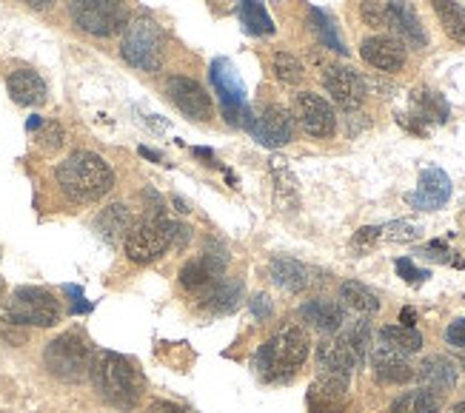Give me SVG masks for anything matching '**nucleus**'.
I'll use <instances>...</instances> for the list:
<instances>
[{
    "instance_id": "nucleus-1",
    "label": "nucleus",
    "mask_w": 465,
    "mask_h": 413,
    "mask_svg": "<svg viewBox=\"0 0 465 413\" xmlns=\"http://www.w3.org/2000/svg\"><path fill=\"white\" fill-rule=\"evenodd\" d=\"M57 185L74 202H97L114 189V172L100 154L74 152L57 165Z\"/></svg>"
},
{
    "instance_id": "nucleus-2",
    "label": "nucleus",
    "mask_w": 465,
    "mask_h": 413,
    "mask_svg": "<svg viewBox=\"0 0 465 413\" xmlns=\"http://www.w3.org/2000/svg\"><path fill=\"white\" fill-rule=\"evenodd\" d=\"M89 374H92L97 394L120 410L134 408L140 394H143L140 370L134 368V362L114 354V350H97V354L92 357Z\"/></svg>"
},
{
    "instance_id": "nucleus-3",
    "label": "nucleus",
    "mask_w": 465,
    "mask_h": 413,
    "mask_svg": "<svg viewBox=\"0 0 465 413\" xmlns=\"http://www.w3.org/2000/svg\"><path fill=\"white\" fill-rule=\"evenodd\" d=\"M309 357V337L302 328H282L277 337H272L266 345H260L254 354V368L262 379L280 382L289 379L294 370Z\"/></svg>"
},
{
    "instance_id": "nucleus-4",
    "label": "nucleus",
    "mask_w": 465,
    "mask_h": 413,
    "mask_svg": "<svg viewBox=\"0 0 465 413\" xmlns=\"http://www.w3.org/2000/svg\"><path fill=\"white\" fill-rule=\"evenodd\" d=\"M166 52V37L163 29L157 26V20L149 15L132 17L124 29V44H120V54L129 66L140 72H157L163 64Z\"/></svg>"
},
{
    "instance_id": "nucleus-5",
    "label": "nucleus",
    "mask_w": 465,
    "mask_h": 413,
    "mask_svg": "<svg viewBox=\"0 0 465 413\" xmlns=\"http://www.w3.org/2000/svg\"><path fill=\"white\" fill-rule=\"evenodd\" d=\"M92 348L80 334H60L46 345V368L57 379L64 382H80L92 368Z\"/></svg>"
},
{
    "instance_id": "nucleus-6",
    "label": "nucleus",
    "mask_w": 465,
    "mask_h": 413,
    "mask_svg": "<svg viewBox=\"0 0 465 413\" xmlns=\"http://www.w3.org/2000/svg\"><path fill=\"white\" fill-rule=\"evenodd\" d=\"M172 237H174V222H169L163 214L146 217L126 234V242H124L126 257L137 265L154 262L157 257L166 254V248L172 245Z\"/></svg>"
},
{
    "instance_id": "nucleus-7",
    "label": "nucleus",
    "mask_w": 465,
    "mask_h": 413,
    "mask_svg": "<svg viewBox=\"0 0 465 413\" xmlns=\"http://www.w3.org/2000/svg\"><path fill=\"white\" fill-rule=\"evenodd\" d=\"M72 17L80 29L94 37H112L129 24L124 0H72Z\"/></svg>"
},
{
    "instance_id": "nucleus-8",
    "label": "nucleus",
    "mask_w": 465,
    "mask_h": 413,
    "mask_svg": "<svg viewBox=\"0 0 465 413\" xmlns=\"http://www.w3.org/2000/svg\"><path fill=\"white\" fill-rule=\"evenodd\" d=\"M6 314H9V322L15 325L52 328L60 322V305L49 291H44V288H17L9 297Z\"/></svg>"
},
{
    "instance_id": "nucleus-9",
    "label": "nucleus",
    "mask_w": 465,
    "mask_h": 413,
    "mask_svg": "<svg viewBox=\"0 0 465 413\" xmlns=\"http://www.w3.org/2000/svg\"><path fill=\"white\" fill-rule=\"evenodd\" d=\"M229 268V254L223 245L217 242H209L206 251L189 260L183 268H180V285L186 288V291H194V294H206L212 288L223 280Z\"/></svg>"
},
{
    "instance_id": "nucleus-10",
    "label": "nucleus",
    "mask_w": 465,
    "mask_h": 413,
    "mask_svg": "<svg viewBox=\"0 0 465 413\" xmlns=\"http://www.w3.org/2000/svg\"><path fill=\"white\" fill-rule=\"evenodd\" d=\"M240 123L249 129V134L257 143H262V146H269V149L286 146V143L294 137V120L282 106H266V109H260L257 114H252L246 109Z\"/></svg>"
},
{
    "instance_id": "nucleus-11",
    "label": "nucleus",
    "mask_w": 465,
    "mask_h": 413,
    "mask_svg": "<svg viewBox=\"0 0 465 413\" xmlns=\"http://www.w3.org/2000/svg\"><path fill=\"white\" fill-rule=\"evenodd\" d=\"M294 120L300 123L302 132L317 140H326L337 132V117L331 103L314 92H300L294 97Z\"/></svg>"
},
{
    "instance_id": "nucleus-12",
    "label": "nucleus",
    "mask_w": 465,
    "mask_h": 413,
    "mask_svg": "<svg viewBox=\"0 0 465 413\" xmlns=\"http://www.w3.org/2000/svg\"><path fill=\"white\" fill-rule=\"evenodd\" d=\"M212 83L220 94V103H223V112H226V120L232 126H240V117L246 112V86H242V80L237 74V69L229 64L226 57H220L212 64Z\"/></svg>"
},
{
    "instance_id": "nucleus-13",
    "label": "nucleus",
    "mask_w": 465,
    "mask_h": 413,
    "mask_svg": "<svg viewBox=\"0 0 465 413\" xmlns=\"http://www.w3.org/2000/svg\"><path fill=\"white\" fill-rule=\"evenodd\" d=\"M166 92H169V100L186 117L200 120V123L212 120V112H214L212 109V97L206 94V89L200 86L197 80L183 77V74H174V77L166 80Z\"/></svg>"
},
{
    "instance_id": "nucleus-14",
    "label": "nucleus",
    "mask_w": 465,
    "mask_h": 413,
    "mask_svg": "<svg viewBox=\"0 0 465 413\" xmlns=\"http://www.w3.org/2000/svg\"><path fill=\"white\" fill-rule=\"evenodd\" d=\"M322 86L331 94V100L340 109L354 112L366 103V80H362L354 69L349 66H329L326 74H322Z\"/></svg>"
},
{
    "instance_id": "nucleus-15",
    "label": "nucleus",
    "mask_w": 465,
    "mask_h": 413,
    "mask_svg": "<svg viewBox=\"0 0 465 413\" xmlns=\"http://www.w3.org/2000/svg\"><path fill=\"white\" fill-rule=\"evenodd\" d=\"M360 57L366 60L369 66L391 74V72H400L402 66H406V46H402L397 37L374 34V37H366L360 44Z\"/></svg>"
},
{
    "instance_id": "nucleus-16",
    "label": "nucleus",
    "mask_w": 465,
    "mask_h": 413,
    "mask_svg": "<svg viewBox=\"0 0 465 413\" xmlns=\"http://www.w3.org/2000/svg\"><path fill=\"white\" fill-rule=\"evenodd\" d=\"M451 197V180L442 169H422L417 192L409 194V205L417 211H437Z\"/></svg>"
},
{
    "instance_id": "nucleus-17",
    "label": "nucleus",
    "mask_w": 465,
    "mask_h": 413,
    "mask_svg": "<svg viewBox=\"0 0 465 413\" xmlns=\"http://www.w3.org/2000/svg\"><path fill=\"white\" fill-rule=\"evenodd\" d=\"M389 29H394L402 40H409L417 49L429 44V34L422 29L420 17L409 0H389Z\"/></svg>"
},
{
    "instance_id": "nucleus-18",
    "label": "nucleus",
    "mask_w": 465,
    "mask_h": 413,
    "mask_svg": "<svg viewBox=\"0 0 465 413\" xmlns=\"http://www.w3.org/2000/svg\"><path fill=\"white\" fill-rule=\"evenodd\" d=\"M6 86H9V94L17 106H44L46 94H49L44 77L32 69H15L6 77Z\"/></svg>"
},
{
    "instance_id": "nucleus-19",
    "label": "nucleus",
    "mask_w": 465,
    "mask_h": 413,
    "mask_svg": "<svg viewBox=\"0 0 465 413\" xmlns=\"http://www.w3.org/2000/svg\"><path fill=\"white\" fill-rule=\"evenodd\" d=\"M317 368L326 370V374H346L351 377V370L357 368V357L349 348L346 337L326 339L317 345Z\"/></svg>"
},
{
    "instance_id": "nucleus-20",
    "label": "nucleus",
    "mask_w": 465,
    "mask_h": 413,
    "mask_svg": "<svg viewBox=\"0 0 465 413\" xmlns=\"http://www.w3.org/2000/svg\"><path fill=\"white\" fill-rule=\"evenodd\" d=\"M300 317L302 322H309L314 330L320 334H337L346 322V314H342V308L331 300H309L300 305Z\"/></svg>"
},
{
    "instance_id": "nucleus-21",
    "label": "nucleus",
    "mask_w": 465,
    "mask_h": 413,
    "mask_svg": "<svg viewBox=\"0 0 465 413\" xmlns=\"http://www.w3.org/2000/svg\"><path fill=\"white\" fill-rule=\"evenodd\" d=\"M374 377L382 385H402V382H411L417 377V370L406 362V357L394 354V350L380 348L374 350Z\"/></svg>"
},
{
    "instance_id": "nucleus-22",
    "label": "nucleus",
    "mask_w": 465,
    "mask_h": 413,
    "mask_svg": "<svg viewBox=\"0 0 465 413\" xmlns=\"http://www.w3.org/2000/svg\"><path fill=\"white\" fill-rule=\"evenodd\" d=\"M417 379L429 390H451L457 385V365L449 357H426L417 370Z\"/></svg>"
},
{
    "instance_id": "nucleus-23",
    "label": "nucleus",
    "mask_w": 465,
    "mask_h": 413,
    "mask_svg": "<svg viewBox=\"0 0 465 413\" xmlns=\"http://www.w3.org/2000/svg\"><path fill=\"white\" fill-rule=\"evenodd\" d=\"M94 229L106 242L114 245L120 240H126V234L132 231V214H129V209L124 202H114V205H109V209H104L97 214Z\"/></svg>"
},
{
    "instance_id": "nucleus-24",
    "label": "nucleus",
    "mask_w": 465,
    "mask_h": 413,
    "mask_svg": "<svg viewBox=\"0 0 465 413\" xmlns=\"http://www.w3.org/2000/svg\"><path fill=\"white\" fill-rule=\"evenodd\" d=\"M269 274L274 285H280L282 291H289V294H300L302 288L309 285V268L292 257H274L269 265Z\"/></svg>"
},
{
    "instance_id": "nucleus-25",
    "label": "nucleus",
    "mask_w": 465,
    "mask_h": 413,
    "mask_svg": "<svg viewBox=\"0 0 465 413\" xmlns=\"http://www.w3.org/2000/svg\"><path fill=\"white\" fill-rule=\"evenodd\" d=\"M380 348L394 350L400 357H409L422 348V334L406 325H386V328H380Z\"/></svg>"
},
{
    "instance_id": "nucleus-26",
    "label": "nucleus",
    "mask_w": 465,
    "mask_h": 413,
    "mask_svg": "<svg viewBox=\"0 0 465 413\" xmlns=\"http://www.w3.org/2000/svg\"><path fill=\"white\" fill-rule=\"evenodd\" d=\"M242 302V282L237 280H220L212 291H206V305L212 314H232Z\"/></svg>"
},
{
    "instance_id": "nucleus-27",
    "label": "nucleus",
    "mask_w": 465,
    "mask_h": 413,
    "mask_svg": "<svg viewBox=\"0 0 465 413\" xmlns=\"http://www.w3.org/2000/svg\"><path fill=\"white\" fill-rule=\"evenodd\" d=\"M411 106H414V117L426 120V123H446L451 114L449 103L442 100V94H437L431 89H417L411 94Z\"/></svg>"
},
{
    "instance_id": "nucleus-28",
    "label": "nucleus",
    "mask_w": 465,
    "mask_h": 413,
    "mask_svg": "<svg viewBox=\"0 0 465 413\" xmlns=\"http://www.w3.org/2000/svg\"><path fill=\"white\" fill-rule=\"evenodd\" d=\"M340 300L354 314H377L380 311L377 294L371 291V288L362 285V282H357V280H349V282L340 285Z\"/></svg>"
},
{
    "instance_id": "nucleus-29",
    "label": "nucleus",
    "mask_w": 465,
    "mask_h": 413,
    "mask_svg": "<svg viewBox=\"0 0 465 413\" xmlns=\"http://www.w3.org/2000/svg\"><path fill=\"white\" fill-rule=\"evenodd\" d=\"M237 17H240L242 29H246L249 34H257V37L274 34V20H272V15L266 12V6H262L260 0H240Z\"/></svg>"
},
{
    "instance_id": "nucleus-30",
    "label": "nucleus",
    "mask_w": 465,
    "mask_h": 413,
    "mask_svg": "<svg viewBox=\"0 0 465 413\" xmlns=\"http://www.w3.org/2000/svg\"><path fill=\"white\" fill-rule=\"evenodd\" d=\"M431 6L440 17L442 29L451 40H457L460 46H465V6H460L457 0H431Z\"/></svg>"
},
{
    "instance_id": "nucleus-31",
    "label": "nucleus",
    "mask_w": 465,
    "mask_h": 413,
    "mask_svg": "<svg viewBox=\"0 0 465 413\" xmlns=\"http://www.w3.org/2000/svg\"><path fill=\"white\" fill-rule=\"evenodd\" d=\"M442 399L440 394L429 388H420V390H409L391 402V413H440Z\"/></svg>"
},
{
    "instance_id": "nucleus-32",
    "label": "nucleus",
    "mask_w": 465,
    "mask_h": 413,
    "mask_svg": "<svg viewBox=\"0 0 465 413\" xmlns=\"http://www.w3.org/2000/svg\"><path fill=\"white\" fill-rule=\"evenodd\" d=\"M309 24H312V32L320 37V44H322V46H329V49L337 52V54H349V49H346V44L340 40L337 26L331 24V17H329V15H322L320 9H312V12H309Z\"/></svg>"
},
{
    "instance_id": "nucleus-33",
    "label": "nucleus",
    "mask_w": 465,
    "mask_h": 413,
    "mask_svg": "<svg viewBox=\"0 0 465 413\" xmlns=\"http://www.w3.org/2000/svg\"><path fill=\"white\" fill-rule=\"evenodd\" d=\"M272 69H274V77L280 83H286V86H297V83L306 77V72H302V64L289 54V52H277L274 60H272Z\"/></svg>"
},
{
    "instance_id": "nucleus-34",
    "label": "nucleus",
    "mask_w": 465,
    "mask_h": 413,
    "mask_svg": "<svg viewBox=\"0 0 465 413\" xmlns=\"http://www.w3.org/2000/svg\"><path fill=\"white\" fill-rule=\"evenodd\" d=\"M346 342H349V348L354 350V357H357V365H362L366 362V357H369V350H371V325L366 322V320H357L346 334Z\"/></svg>"
},
{
    "instance_id": "nucleus-35",
    "label": "nucleus",
    "mask_w": 465,
    "mask_h": 413,
    "mask_svg": "<svg viewBox=\"0 0 465 413\" xmlns=\"http://www.w3.org/2000/svg\"><path fill=\"white\" fill-rule=\"evenodd\" d=\"M422 234V229L417 222L409 220H397L389 225H380V240H389V242H411Z\"/></svg>"
},
{
    "instance_id": "nucleus-36",
    "label": "nucleus",
    "mask_w": 465,
    "mask_h": 413,
    "mask_svg": "<svg viewBox=\"0 0 465 413\" xmlns=\"http://www.w3.org/2000/svg\"><path fill=\"white\" fill-rule=\"evenodd\" d=\"M360 15L374 29H389V0H366L360 6Z\"/></svg>"
},
{
    "instance_id": "nucleus-37",
    "label": "nucleus",
    "mask_w": 465,
    "mask_h": 413,
    "mask_svg": "<svg viewBox=\"0 0 465 413\" xmlns=\"http://www.w3.org/2000/svg\"><path fill=\"white\" fill-rule=\"evenodd\" d=\"M397 274L406 280V282H411V285H420V282H426L431 274L429 271H422V268H417L409 257H400L397 260Z\"/></svg>"
},
{
    "instance_id": "nucleus-38",
    "label": "nucleus",
    "mask_w": 465,
    "mask_h": 413,
    "mask_svg": "<svg viewBox=\"0 0 465 413\" xmlns=\"http://www.w3.org/2000/svg\"><path fill=\"white\" fill-rule=\"evenodd\" d=\"M446 342L457 350H465V320H454L446 328Z\"/></svg>"
},
{
    "instance_id": "nucleus-39",
    "label": "nucleus",
    "mask_w": 465,
    "mask_h": 413,
    "mask_svg": "<svg viewBox=\"0 0 465 413\" xmlns=\"http://www.w3.org/2000/svg\"><path fill=\"white\" fill-rule=\"evenodd\" d=\"M66 294L72 297V314H89L92 311V305L86 302L84 291H80L77 285H66Z\"/></svg>"
},
{
    "instance_id": "nucleus-40",
    "label": "nucleus",
    "mask_w": 465,
    "mask_h": 413,
    "mask_svg": "<svg viewBox=\"0 0 465 413\" xmlns=\"http://www.w3.org/2000/svg\"><path fill=\"white\" fill-rule=\"evenodd\" d=\"M40 140H44V146H46V149L54 152L57 146H64V129H60L57 123H49L46 132H44V137H40Z\"/></svg>"
},
{
    "instance_id": "nucleus-41",
    "label": "nucleus",
    "mask_w": 465,
    "mask_h": 413,
    "mask_svg": "<svg viewBox=\"0 0 465 413\" xmlns=\"http://www.w3.org/2000/svg\"><path fill=\"white\" fill-rule=\"evenodd\" d=\"M374 240H380V225H366V229H360V231L354 234L351 245H354V248H362V245L369 248Z\"/></svg>"
},
{
    "instance_id": "nucleus-42",
    "label": "nucleus",
    "mask_w": 465,
    "mask_h": 413,
    "mask_svg": "<svg viewBox=\"0 0 465 413\" xmlns=\"http://www.w3.org/2000/svg\"><path fill=\"white\" fill-rule=\"evenodd\" d=\"M252 314H254L257 320H269V317H272V302H269L266 294H257V297L252 300Z\"/></svg>"
},
{
    "instance_id": "nucleus-43",
    "label": "nucleus",
    "mask_w": 465,
    "mask_h": 413,
    "mask_svg": "<svg viewBox=\"0 0 465 413\" xmlns=\"http://www.w3.org/2000/svg\"><path fill=\"white\" fill-rule=\"evenodd\" d=\"M149 413H183L177 405H172V402H166V399H157V402H152L149 405Z\"/></svg>"
},
{
    "instance_id": "nucleus-44",
    "label": "nucleus",
    "mask_w": 465,
    "mask_h": 413,
    "mask_svg": "<svg viewBox=\"0 0 465 413\" xmlns=\"http://www.w3.org/2000/svg\"><path fill=\"white\" fill-rule=\"evenodd\" d=\"M414 320H417V311H414V308H402V311H400V325L414 328Z\"/></svg>"
},
{
    "instance_id": "nucleus-45",
    "label": "nucleus",
    "mask_w": 465,
    "mask_h": 413,
    "mask_svg": "<svg viewBox=\"0 0 465 413\" xmlns=\"http://www.w3.org/2000/svg\"><path fill=\"white\" fill-rule=\"evenodd\" d=\"M26 6H32V9H46V6H52L54 0H24Z\"/></svg>"
},
{
    "instance_id": "nucleus-46",
    "label": "nucleus",
    "mask_w": 465,
    "mask_h": 413,
    "mask_svg": "<svg viewBox=\"0 0 465 413\" xmlns=\"http://www.w3.org/2000/svg\"><path fill=\"white\" fill-rule=\"evenodd\" d=\"M194 154H197V157H203V160H209V165H214V152H209V149H194Z\"/></svg>"
},
{
    "instance_id": "nucleus-47",
    "label": "nucleus",
    "mask_w": 465,
    "mask_h": 413,
    "mask_svg": "<svg viewBox=\"0 0 465 413\" xmlns=\"http://www.w3.org/2000/svg\"><path fill=\"white\" fill-rule=\"evenodd\" d=\"M40 126H44V120H40L37 114L29 117V123H26V129H29V132H35V129H40Z\"/></svg>"
},
{
    "instance_id": "nucleus-48",
    "label": "nucleus",
    "mask_w": 465,
    "mask_h": 413,
    "mask_svg": "<svg viewBox=\"0 0 465 413\" xmlns=\"http://www.w3.org/2000/svg\"><path fill=\"white\" fill-rule=\"evenodd\" d=\"M140 154H143V157H149V160H157V162L163 160V157H160L157 152H152V149H146V146H140Z\"/></svg>"
},
{
    "instance_id": "nucleus-49",
    "label": "nucleus",
    "mask_w": 465,
    "mask_h": 413,
    "mask_svg": "<svg viewBox=\"0 0 465 413\" xmlns=\"http://www.w3.org/2000/svg\"><path fill=\"white\" fill-rule=\"evenodd\" d=\"M174 205H177V211H183V214L189 211V209H186V202H183V200H180V197H174Z\"/></svg>"
},
{
    "instance_id": "nucleus-50",
    "label": "nucleus",
    "mask_w": 465,
    "mask_h": 413,
    "mask_svg": "<svg viewBox=\"0 0 465 413\" xmlns=\"http://www.w3.org/2000/svg\"><path fill=\"white\" fill-rule=\"evenodd\" d=\"M451 413H465V402H460V405H454V408H451Z\"/></svg>"
},
{
    "instance_id": "nucleus-51",
    "label": "nucleus",
    "mask_w": 465,
    "mask_h": 413,
    "mask_svg": "<svg viewBox=\"0 0 465 413\" xmlns=\"http://www.w3.org/2000/svg\"><path fill=\"white\" fill-rule=\"evenodd\" d=\"M0 302H4V282H0Z\"/></svg>"
},
{
    "instance_id": "nucleus-52",
    "label": "nucleus",
    "mask_w": 465,
    "mask_h": 413,
    "mask_svg": "<svg viewBox=\"0 0 465 413\" xmlns=\"http://www.w3.org/2000/svg\"><path fill=\"white\" fill-rule=\"evenodd\" d=\"M460 365H462V368H465V357H462V359H460Z\"/></svg>"
}]
</instances>
